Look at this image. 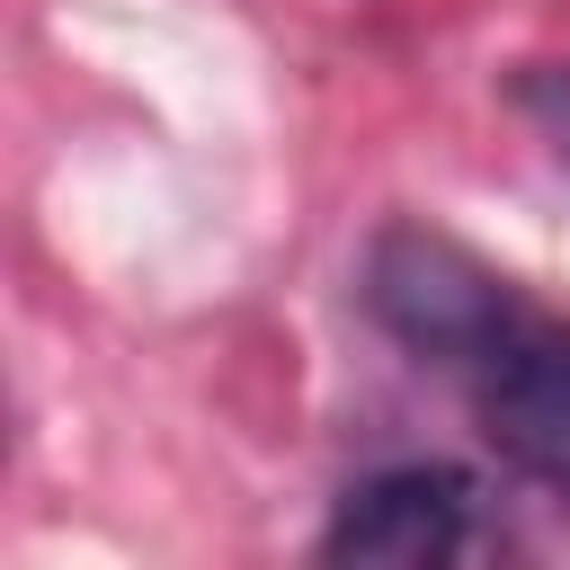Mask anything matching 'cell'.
Listing matches in <instances>:
<instances>
[{
	"label": "cell",
	"mask_w": 570,
	"mask_h": 570,
	"mask_svg": "<svg viewBox=\"0 0 570 570\" xmlns=\"http://www.w3.org/2000/svg\"><path fill=\"white\" fill-rule=\"evenodd\" d=\"M454 383H463L490 454L517 481L570 499V321H552L517 294L508 321L454 365Z\"/></svg>",
	"instance_id": "2"
},
{
	"label": "cell",
	"mask_w": 570,
	"mask_h": 570,
	"mask_svg": "<svg viewBox=\"0 0 570 570\" xmlns=\"http://www.w3.org/2000/svg\"><path fill=\"white\" fill-rule=\"evenodd\" d=\"M321 552H338V561H472V552H499V517L472 472L401 454V463L356 472L330 499Z\"/></svg>",
	"instance_id": "3"
},
{
	"label": "cell",
	"mask_w": 570,
	"mask_h": 570,
	"mask_svg": "<svg viewBox=\"0 0 570 570\" xmlns=\"http://www.w3.org/2000/svg\"><path fill=\"white\" fill-rule=\"evenodd\" d=\"M508 98H517V116L543 134V151L570 169V53H543V62H517V80H508Z\"/></svg>",
	"instance_id": "4"
},
{
	"label": "cell",
	"mask_w": 570,
	"mask_h": 570,
	"mask_svg": "<svg viewBox=\"0 0 570 570\" xmlns=\"http://www.w3.org/2000/svg\"><path fill=\"white\" fill-rule=\"evenodd\" d=\"M356 303H365V321H374L401 356L454 374V365L508 321L517 276H499L490 258H472L463 240H445V232H428V223H383V232L365 240V258H356Z\"/></svg>",
	"instance_id": "1"
}]
</instances>
